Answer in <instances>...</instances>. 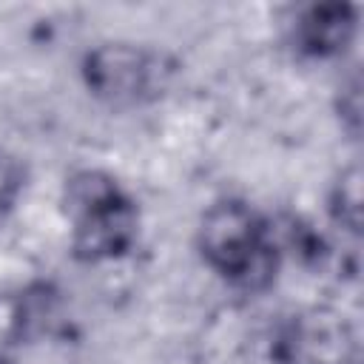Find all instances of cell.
Returning <instances> with one entry per match:
<instances>
[{"label": "cell", "instance_id": "1", "mask_svg": "<svg viewBox=\"0 0 364 364\" xmlns=\"http://www.w3.org/2000/svg\"><path fill=\"white\" fill-rule=\"evenodd\" d=\"M196 250L208 270L242 293L270 290L284 262L276 222L242 196H222L205 208Z\"/></svg>", "mask_w": 364, "mask_h": 364}, {"label": "cell", "instance_id": "2", "mask_svg": "<svg viewBox=\"0 0 364 364\" xmlns=\"http://www.w3.org/2000/svg\"><path fill=\"white\" fill-rule=\"evenodd\" d=\"M68 250L80 264H108L131 256L139 242L136 196L102 168H80L63 182Z\"/></svg>", "mask_w": 364, "mask_h": 364}, {"label": "cell", "instance_id": "3", "mask_svg": "<svg viewBox=\"0 0 364 364\" xmlns=\"http://www.w3.org/2000/svg\"><path fill=\"white\" fill-rule=\"evenodd\" d=\"M77 74L91 100L114 111H131L168 94L176 63L148 43L100 40L82 51Z\"/></svg>", "mask_w": 364, "mask_h": 364}, {"label": "cell", "instance_id": "4", "mask_svg": "<svg viewBox=\"0 0 364 364\" xmlns=\"http://www.w3.org/2000/svg\"><path fill=\"white\" fill-rule=\"evenodd\" d=\"M270 353L276 364H358V336L344 313L313 307L276 327Z\"/></svg>", "mask_w": 364, "mask_h": 364}, {"label": "cell", "instance_id": "5", "mask_svg": "<svg viewBox=\"0 0 364 364\" xmlns=\"http://www.w3.org/2000/svg\"><path fill=\"white\" fill-rule=\"evenodd\" d=\"M358 37V6L313 3L290 26V46L301 60H341Z\"/></svg>", "mask_w": 364, "mask_h": 364}, {"label": "cell", "instance_id": "6", "mask_svg": "<svg viewBox=\"0 0 364 364\" xmlns=\"http://www.w3.org/2000/svg\"><path fill=\"white\" fill-rule=\"evenodd\" d=\"M327 219L336 230L347 236L361 233V165L350 162L330 179L327 196H324Z\"/></svg>", "mask_w": 364, "mask_h": 364}, {"label": "cell", "instance_id": "7", "mask_svg": "<svg viewBox=\"0 0 364 364\" xmlns=\"http://www.w3.org/2000/svg\"><path fill=\"white\" fill-rule=\"evenodd\" d=\"M23 341H28L23 287H0V350L9 353Z\"/></svg>", "mask_w": 364, "mask_h": 364}, {"label": "cell", "instance_id": "8", "mask_svg": "<svg viewBox=\"0 0 364 364\" xmlns=\"http://www.w3.org/2000/svg\"><path fill=\"white\" fill-rule=\"evenodd\" d=\"M26 185H28L26 162L0 148V219L17 208L20 196L26 193Z\"/></svg>", "mask_w": 364, "mask_h": 364}, {"label": "cell", "instance_id": "9", "mask_svg": "<svg viewBox=\"0 0 364 364\" xmlns=\"http://www.w3.org/2000/svg\"><path fill=\"white\" fill-rule=\"evenodd\" d=\"M336 114H338V122L347 131V136L358 139V131H361V77H358V71H353L347 80H341V85L336 91Z\"/></svg>", "mask_w": 364, "mask_h": 364}, {"label": "cell", "instance_id": "10", "mask_svg": "<svg viewBox=\"0 0 364 364\" xmlns=\"http://www.w3.org/2000/svg\"><path fill=\"white\" fill-rule=\"evenodd\" d=\"M0 364H17V361L11 358V353H3V350H0Z\"/></svg>", "mask_w": 364, "mask_h": 364}]
</instances>
